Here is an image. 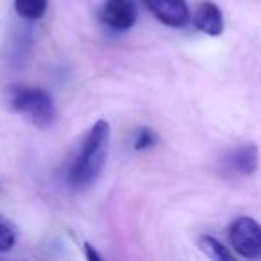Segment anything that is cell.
I'll return each instance as SVG.
<instances>
[{
	"mask_svg": "<svg viewBox=\"0 0 261 261\" xmlns=\"http://www.w3.org/2000/svg\"><path fill=\"white\" fill-rule=\"evenodd\" d=\"M16 234L15 229L8 224V222L0 220V252H8L15 247Z\"/></svg>",
	"mask_w": 261,
	"mask_h": 261,
	"instance_id": "cell-11",
	"label": "cell"
},
{
	"mask_svg": "<svg viewBox=\"0 0 261 261\" xmlns=\"http://www.w3.org/2000/svg\"><path fill=\"white\" fill-rule=\"evenodd\" d=\"M195 25L207 36H220L224 33V16L217 4L202 2L195 13Z\"/></svg>",
	"mask_w": 261,
	"mask_h": 261,
	"instance_id": "cell-6",
	"label": "cell"
},
{
	"mask_svg": "<svg viewBox=\"0 0 261 261\" xmlns=\"http://www.w3.org/2000/svg\"><path fill=\"white\" fill-rule=\"evenodd\" d=\"M48 0H15V11L25 20H40L47 13Z\"/></svg>",
	"mask_w": 261,
	"mask_h": 261,
	"instance_id": "cell-8",
	"label": "cell"
},
{
	"mask_svg": "<svg viewBox=\"0 0 261 261\" xmlns=\"http://www.w3.org/2000/svg\"><path fill=\"white\" fill-rule=\"evenodd\" d=\"M227 165L231 170L238 172L242 175H250L257 168V147L254 143H245L240 145L229 154Z\"/></svg>",
	"mask_w": 261,
	"mask_h": 261,
	"instance_id": "cell-7",
	"label": "cell"
},
{
	"mask_svg": "<svg viewBox=\"0 0 261 261\" xmlns=\"http://www.w3.org/2000/svg\"><path fill=\"white\" fill-rule=\"evenodd\" d=\"M231 247L245 259L261 257V227L254 218L240 217L229 225Z\"/></svg>",
	"mask_w": 261,
	"mask_h": 261,
	"instance_id": "cell-3",
	"label": "cell"
},
{
	"mask_svg": "<svg viewBox=\"0 0 261 261\" xmlns=\"http://www.w3.org/2000/svg\"><path fill=\"white\" fill-rule=\"evenodd\" d=\"M138 11L133 0H106L100 20L115 31H129L136 23Z\"/></svg>",
	"mask_w": 261,
	"mask_h": 261,
	"instance_id": "cell-4",
	"label": "cell"
},
{
	"mask_svg": "<svg viewBox=\"0 0 261 261\" xmlns=\"http://www.w3.org/2000/svg\"><path fill=\"white\" fill-rule=\"evenodd\" d=\"M199 247L206 256H210L211 259L217 261H229L231 259V252L227 250V247H224L217 238L213 236H202L199 240Z\"/></svg>",
	"mask_w": 261,
	"mask_h": 261,
	"instance_id": "cell-9",
	"label": "cell"
},
{
	"mask_svg": "<svg viewBox=\"0 0 261 261\" xmlns=\"http://www.w3.org/2000/svg\"><path fill=\"white\" fill-rule=\"evenodd\" d=\"M84 254H86V257L90 261H100L102 259V256L98 252H95L93 247H91L90 243H84Z\"/></svg>",
	"mask_w": 261,
	"mask_h": 261,
	"instance_id": "cell-12",
	"label": "cell"
},
{
	"mask_svg": "<svg viewBox=\"0 0 261 261\" xmlns=\"http://www.w3.org/2000/svg\"><path fill=\"white\" fill-rule=\"evenodd\" d=\"M9 106L13 111L25 116L33 125L48 129L56 122V104L41 88L13 86L9 88Z\"/></svg>",
	"mask_w": 261,
	"mask_h": 261,
	"instance_id": "cell-2",
	"label": "cell"
},
{
	"mask_svg": "<svg viewBox=\"0 0 261 261\" xmlns=\"http://www.w3.org/2000/svg\"><path fill=\"white\" fill-rule=\"evenodd\" d=\"M156 143H158L156 133H154L152 129H149V127H142V129L136 133L133 147H135V150H147V149L156 147Z\"/></svg>",
	"mask_w": 261,
	"mask_h": 261,
	"instance_id": "cell-10",
	"label": "cell"
},
{
	"mask_svg": "<svg viewBox=\"0 0 261 261\" xmlns=\"http://www.w3.org/2000/svg\"><path fill=\"white\" fill-rule=\"evenodd\" d=\"M150 13L168 27H182L190 20L186 0H143Z\"/></svg>",
	"mask_w": 261,
	"mask_h": 261,
	"instance_id": "cell-5",
	"label": "cell"
},
{
	"mask_svg": "<svg viewBox=\"0 0 261 261\" xmlns=\"http://www.w3.org/2000/svg\"><path fill=\"white\" fill-rule=\"evenodd\" d=\"M109 133L111 129L106 120L95 122L93 127L86 133L75 158L66 170V182L70 188L81 192L90 188L98 179L108 158Z\"/></svg>",
	"mask_w": 261,
	"mask_h": 261,
	"instance_id": "cell-1",
	"label": "cell"
}]
</instances>
